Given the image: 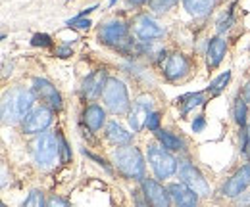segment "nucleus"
Masks as SVG:
<instances>
[{
	"mask_svg": "<svg viewBox=\"0 0 250 207\" xmlns=\"http://www.w3.org/2000/svg\"><path fill=\"white\" fill-rule=\"evenodd\" d=\"M35 98H37L35 92L29 89H23V87H18V89L6 92L2 98V123L4 125L21 123L25 115L31 110H35L33 108Z\"/></svg>",
	"mask_w": 250,
	"mask_h": 207,
	"instance_id": "1",
	"label": "nucleus"
},
{
	"mask_svg": "<svg viewBox=\"0 0 250 207\" xmlns=\"http://www.w3.org/2000/svg\"><path fill=\"white\" fill-rule=\"evenodd\" d=\"M114 163L118 167V171L124 175L125 178L131 180H145V157L143 151L135 146H122L114 151Z\"/></svg>",
	"mask_w": 250,
	"mask_h": 207,
	"instance_id": "2",
	"label": "nucleus"
},
{
	"mask_svg": "<svg viewBox=\"0 0 250 207\" xmlns=\"http://www.w3.org/2000/svg\"><path fill=\"white\" fill-rule=\"evenodd\" d=\"M102 102L106 106L108 112H112L114 115H125L131 112V100H129V92L124 81L116 79V77H108V83L102 92Z\"/></svg>",
	"mask_w": 250,
	"mask_h": 207,
	"instance_id": "3",
	"label": "nucleus"
},
{
	"mask_svg": "<svg viewBox=\"0 0 250 207\" xmlns=\"http://www.w3.org/2000/svg\"><path fill=\"white\" fill-rule=\"evenodd\" d=\"M33 159L41 169H50L56 159L60 157V146H58V136L52 132H42L35 138L33 142Z\"/></svg>",
	"mask_w": 250,
	"mask_h": 207,
	"instance_id": "4",
	"label": "nucleus"
},
{
	"mask_svg": "<svg viewBox=\"0 0 250 207\" xmlns=\"http://www.w3.org/2000/svg\"><path fill=\"white\" fill-rule=\"evenodd\" d=\"M146 157H148L150 169L154 171L156 178H169L177 171V159L162 144H148Z\"/></svg>",
	"mask_w": 250,
	"mask_h": 207,
	"instance_id": "5",
	"label": "nucleus"
},
{
	"mask_svg": "<svg viewBox=\"0 0 250 207\" xmlns=\"http://www.w3.org/2000/svg\"><path fill=\"white\" fill-rule=\"evenodd\" d=\"M98 38L102 44L112 46L116 50L127 52L133 46V40L129 38V27L124 21H108L98 31Z\"/></svg>",
	"mask_w": 250,
	"mask_h": 207,
	"instance_id": "6",
	"label": "nucleus"
},
{
	"mask_svg": "<svg viewBox=\"0 0 250 207\" xmlns=\"http://www.w3.org/2000/svg\"><path fill=\"white\" fill-rule=\"evenodd\" d=\"M177 171H179L181 182L187 184L194 194H198V196H210V184L206 182L204 175L198 171V167H194L190 161H181L179 167H177Z\"/></svg>",
	"mask_w": 250,
	"mask_h": 207,
	"instance_id": "7",
	"label": "nucleus"
},
{
	"mask_svg": "<svg viewBox=\"0 0 250 207\" xmlns=\"http://www.w3.org/2000/svg\"><path fill=\"white\" fill-rule=\"evenodd\" d=\"M52 123V110L46 106L31 110L21 121V129L25 134H42Z\"/></svg>",
	"mask_w": 250,
	"mask_h": 207,
	"instance_id": "8",
	"label": "nucleus"
},
{
	"mask_svg": "<svg viewBox=\"0 0 250 207\" xmlns=\"http://www.w3.org/2000/svg\"><path fill=\"white\" fill-rule=\"evenodd\" d=\"M152 108H154V100L146 94L139 96L133 102V108L129 112V125H131L133 132H141L143 127H146V119L152 113Z\"/></svg>",
	"mask_w": 250,
	"mask_h": 207,
	"instance_id": "9",
	"label": "nucleus"
},
{
	"mask_svg": "<svg viewBox=\"0 0 250 207\" xmlns=\"http://www.w3.org/2000/svg\"><path fill=\"white\" fill-rule=\"evenodd\" d=\"M33 92H35V96L46 106V108H50L52 112L56 110H62V96H60V92L56 90V87L50 83V81H46V79H42V77H37L35 81H33Z\"/></svg>",
	"mask_w": 250,
	"mask_h": 207,
	"instance_id": "10",
	"label": "nucleus"
},
{
	"mask_svg": "<svg viewBox=\"0 0 250 207\" xmlns=\"http://www.w3.org/2000/svg\"><path fill=\"white\" fill-rule=\"evenodd\" d=\"M133 33L141 42H152L164 37V29L150 16H139L133 23Z\"/></svg>",
	"mask_w": 250,
	"mask_h": 207,
	"instance_id": "11",
	"label": "nucleus"
},
{
	"mask_svg": "<svg viewBox=\"0 0 250 207\" xmlns=\"http://www.w3.org/2000/svg\"><path fill=\"white\" fill-rule=\"evenodd\" d=\"M141 190L145 192L148 204L152 207H169L171 206V196L167 188H164L154 178H145L141 182Z\"/></svg>",
	"mask_w": 250,
	"mask_h": 207,
	"instance_id": "12",
	"label": "nucleus"
},
{
	"mask_svg": "<svg viewBox=\"0 0 250 207\" xmlns=\"http://www.w3.org/2000/svg\"><path fill=\"white\" fill-rule=\"evenodd\" d=\"M249 184H250V163H245L241 169L235 171L233 177L225 182V186H223V196H227V198H237V196H241V194L247 190Z\"/></svg>",
	"mask_w": 250,
	"mask_h": 207,
	"instance_id": "13",
	"label": "nucleus"
},
{
	"mask_svg": "<svg viewBox=\"0 0 250 207\" xmlns=\"http://www.w3.org/2000/svg\"><path fill=\"white\" fill-rule=\"evenodd\" d=\"M188 69H190V63H188L187 56L181 54V52H175V54H171L167 58V61H166L164 75H166L167 81H179V79H183L187 75Z\"/></svg>",
	"mask_w": 250,
	"mask_h": 207,
	"instance_id": "14",
	"label": "nucleus"
},
{
	"mask_svg": "<svg viewBox=\"0 0 250 207\" xmlns=\"http://www.w3.org/2000/svg\"><path fill=\"white\" fill-rule=\"evenodd\" d=\"M167 192L171 196V202L177 207H196L198 204V194H194L187 184L183 182H173L167 186Z\"/></svg>",
	"mask_w": 250,
	"mask_h": 207,
	"instance_id": "15",
	"label": "nucleus"
},
{
	"mask_svg": "<svg viewBox=\"0 0 250 207\" xmlns=\"http://www.w3.org/2000/svg\"><path fill=\"white\" fill-rule=\"evenodd\" d=\"M106 83H108L106 71L100 69V71L91 73V75L85 79V83H83V96L89 98V100H96L98 96H102Z\"/></svg>",
	"mask_w": 250,
	"mask_h": 207,
	"instance_id": "16",
	"label": "nucleus"
},
{
	"mask_svg": "<svg viewBox=\"0 0 250 207\" xmlns=\"http://www.w3.org/2000/svg\"><path fill=\"white\" fill-rule=\"evenodd\" d=\"M83 123H85L93 132L100 131V129L106 125V110H104L102 106H98V104L87 106L85 112H83Z\"/></svg>",
	"mask_w": 250,
	"mask_h": 207,
	"instance_id": "17",
	"label": "nucleus"
},
{
	"mask_svg": "<svg viewBox=\"0 0 250 207\" xmlns=\"http://www.w3.org/2000/svg\"><path fill=\"white\" fill-rule=\"evenodd\" d=\"M106 138H108L114 146L122 148V146H129V142H131L133 134H131V132H127L118 121H110V123L106 125Z\"/></svg>",
	"mask_w": 250,
	"mask_h": 207,
	"instance_id": "18",
	"label": "nucleus"
},
{
	"mask_svg": "<svg viewBox=\"0 0 250 207\" xmlns=\"http://www.w3.org/2000/svg\"><path fill=\"white\" fill-rule=\"evenodd\" d=\"M227 52V40L223 37H216L210 40L208 44V52H206V58H208V67L214 69L221 63V59Z\"/></svg>",
	"mask_w": 250,
	"mask_h": 207,
	"instance_id": "19",
	"label": "nucleus"
},
{
	"mask_svg": "<svg viewBox=\"0 0 250 207\" xmlns=\"http://www.w3.org/2000/svg\"><path fill=\"white\" fill-rule=\"evenodd\" d=\"M183 6H185V10L190 16L202 18V16H206L212 10L214 0H183Z\"/></svg>",
	"mask_w": 250,
	"mask_h": 207,
	"instance_id": "20",
	"label": "nucleus"
},
{
	"mask_svg": "<svg viewBox=\"0 0 250 207\" xmlns=\"http://www.w3.org/2000/svg\"><path fill=\"white\" fill-rule=\"evenodd\" d=\"M156 138L158 142L164 146L166 150H169V151H179V150H183V140L179 138V136H175L173 132H169V131H158L156 132Z\"/></svg>",
	"mask_w": 250,
	"mask_h": 207,
	"instance_id": "21",
	"label": "nucleus"
},
{
	"mask_svg": "<svg viewBox=\"0 0 250 207\" xmlns=\"http://www.w3.org/2000/svg\"><path fill=\"white\" fill-rule=\"evenodd\" d=\"M177 102H179V106H181V115L185 117L190 110H194L196 106H202V104H204V94H202V92H190V94L181 96Z\"/></svg>",
	"mask_w": 250,
	"mask_h": 207,
	"instance_id": "22",
	"label": "nucleus"
},
{
	"mask_svg": "<svg viewBox=\"0 0 250 207\" xmlns=\"http://www.w3.org/2000/svg\"><path fill=\"white\" fill-rule=\"evenodd\" d=\"M233 117H235V123H237V125H241V127L247 125V119H249V104H247L243 98H237V100H235Z\"/></svg>",
	"mask_w": 250,
	"mask_h": 207,
	"instance_id": "23",
	"label": "nucleus"
},
{
	"mask_svg": "<svg viewBox=\"0 0 250 207\" xmlns=\"http://www.w3.org/2000/svg\"><path fill=\"white\" fill-rule=\"evenodd\" d=\"M229 79H231V71H225V73H221L218 79H214L212 83H210V87H208V92H210V96H218L221 90L225 89V85L229 83Z\"/></svg>",
	"mask_w": 250,
	"mask_h": 207,
	"instance_id": "24",
	"label": "nucleus"
},
{
	"mask_svg": "<svg viewBox=\"0 0 250 207\" xmlns=\"http://www.w3.org/2000/svg\"><path fill=\"white\" fill-rule=\"evenodd\" d=\"M23 207H48V202H44V196L41 190H33L31 194L27 196Z\"/></svg>",
	"mask_w": 250,
	"mask_h": 207,
	"instance_id": "25",
	"label": "nucleus"
},
{
	"mask_svg": "<svg viewBox=\"0 0 250 207\" xmlns=\"http://www.w3.org/2000/svg\"><path fill=\"white\" fill-rule=\"evenodd\" d=\"M179 0H150V8L156 12V14H164L167 10H171Z\"/></svg>",
	"mask_w": 250,
	"mask_h": 207,
	"instance_id": "26",
	"label": "nucleus"
},
{
	"mask_svg": "<svg viewBox=\"0 0 250 207\" xmlns=\"http://www.w3.org/2000/svg\"><path fill=\"white\" fill-rule=\"evenodd\" d=\"M56 136H58V146H60V161L67 163L71 159V150H69V146H67V142H65V138L62 136L60 131H56Z\"/></svg>",
	"mask_w": 250,
	"mask_h": 207,
	"instance_id": "27",
	"label": "nucleus"
},
{
	"mask_svg": "<svg viewBox=\"0 0 250 207\" xmlns=\"http://www.w3.org/2000/svg\"><path fill=\"white\" fill-rule=\"evenodd\" d=\"M241 153L250 159V136L247 131H241Z\"/></svg>",
	"mask_w": 250,
	"mask_h": 207,
	"instance_id": "28",
	"label": "nucleus"
},
{
	"mask_svg": "<svg viewBox=\"0 0 250 207\" xmlns=\"http://www.w3.org/2000/svg\"><path fill=\"white\" fill-rule=\"evenodd\" d=\"M160 113L158 112H152L150 115H148V119H146V129L148 131H152V132H158L160 131Z\"/></svg>",
	"mask_w": 250,
	"mask_h": 207,
	"instance_id": "29",
	"label": "nucleus"
},
{
	"mask_svg": "<svg viewBox=\"0 0 250 207\" xmlns=\"http://www.w3.org/2000/svg\"><path fill=\"white\" fill-rule=\"evenodd\" d=\"M93 23L89 19H83V18H73L67 21V27H75V29H89Z\"/></svg>",
	"mask_w": 250,
	"mask_h": 207,
	"instance_id": "30",
	"label": "nucleus"
},
{
	"mask_svg": "<svg viewBox=\"0 0 250 207\" xmlns=\"http://www.w3.org/2000/svg\"><path fill=\"white\" fill-rule=\"evenodd\" d=\"M31 44L33 46H50L52 40H50L48 35H35L31 38Z\"/></svg>",
	"mask_w": 250,
	"mask_h": 207,
	"instance_id": "31",
	"label": "nucleus"
},
{
	"mask_svg": "<svg viewBox=\"0 0 250 207\" xmlns=\"http://www.w3.org/2000/svg\"><path fill=\"white\" fill-rule=\"evenodd\" d=\"M133 200H135V206L137 207H152L148 204V200H146V196H145L143 190H137V192L133 194Z\"/></svg>",
	"mask_w": 250,
	"mask_h": 207,
	"instance_id": "32",
	"label": "nucleus"
},
{
	"mask_svg": "<svg viewBox=\"0 0 250 207\" xmlns=\"http://www.w3.org/2000/svg\"><path fill=\"white\" fill-rule=\"evenodd\" d=\"M48 207H71V206H69L67 200H63L60 196H52V198H48Z\"/></svg>",
	"mask_w": 250,
	"mask_h": 207,
	"instance_id": "33",
	"label": "nucleus"
},
{
	"mask_svg": "<svg viewBox=\"0 0 250 207\" xmlns=\"http://www.w3.org/2000/svg\"><path fill=\"white\" fill-rule=\"evenodd\" d=\"M204 127H206V119H204V115H198V117L192 121V131H194V132H202Z\"/></svg>",
	"mask_w": 250,
	"mask_h": 207,
	"instance_id": "34",
	"label": "nucleus"
},
{
	"mask_svg": "<svg viewBox=\"0 0 250 207\" xmlns=\"http://www.w3.org/2000/svg\"><path fill=\"white\" fill-rule=\"evenodd\" d=\"M241 98H243V100H245L247 104L250 102V79L247 81V85L243 87V96H241Z\"/></svg>",
	"mask_w": 250,
	"mask_h": 207,
	"instance_id": "35",
	"label": "nucleus"
},
{
	"mask_svg": "<svg viewBox=\"0 0 250 207\" xmlns=\"http://www.w3.org/2000/svg\"><path fill=\"white\" fill-rule=\"evenodd\" d=\"M85 153H87V151H85ZM87 155H89V157H91V159H94V161H96V163H100V165H102V167H104V169H106V171H108V173H112V169H110V167H108V165H106V161H104V159H100V157H96V155H93V153H87Z\"/></svg>",
	"mask_w": 250,
	"mask_h": 207,
	"instance_id": "36",
	"label": "nucleus"
},
{
	"mask_svg": "<svg viewBox=\"0 0 250 207\" xmlns=\"http://www.w3.org/2000/svg\"><path fill=\"white\" fill-rule=\"evenodd\" d=\"M58 56L60 58H67V56H71V50L67 46H62V48H58Z\"/></svg>",
	"mask_w": 250,
	"mask_h": 207,
	"instance_id": "37",
	"label": "nucleus"
},
{
	"mask_svg": "<svg viewBox=\"0 0 250 207\" xmlns=\"http://www.w3.org/2000/svg\"><path fill=\"white\" fill-rule=\"evenodd\" d=\"M145 2H146V0H129L131 6H139V4H145Z\"/></svg>",
	"mask_w": 250,
	"mask_h": 207,
	"instance_id": "38",
	"label": "nucleus"
},
{
	"mask_svg": "<svg viewBox=\"0 0 250 207\" xmlns=\"http://www.w3.org/2000/svg\"><path fill=\"white\" fill-rule=\"evenodd\" d=\"M247 132H249V136H250V123H249V127H247Z\"/></svg>",
	"mask_w": 250,
	"mask_h": 207,
	"instance_id": "39",
	"label": "nucleus"
},
{
	"mask_svg": "<svg viewBox=\"0 0 250 207\" xmlns=\"http://www.w3.org/2000/svg\"><path fill=\"white\" fill-rule=\"evenodd\" d=\"M116 2H118V0H110V4H116Z\"/></svg>",
	"mask_w": 250,
	"mask_h": 207,
	"instance_id": "40",
	"label": "nucleus"
},
{
	"mask_svg": "<svg viewBox=\"0 0 250 207\" xmlns=\"http://www.w3.org/2000/svg\"><path fill=\"white\" fill-rule=\"evenodd\" d=\"M0 207H6V204H0Z\"/></svg>",
	"mask_w": 250,
	"mask_h": 207,
	"instance_id": "41",
	"label": "nucleus"
}]
</instances>
